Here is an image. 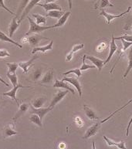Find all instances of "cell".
<instances>
[{
    "label": "cell",
    "mask_w": 132,
    "mask_h": 149,
    "mask_svg": "<svg viewBox=\"0 0 132 149\" xmlns=\"http://www.w3.org/2000/svg\"><path fill=\"white\" fill-rule=\"evenodd\" d=\"M27 19H29V29L28 32L26 33V36H29L31 34L34 33H40L41 32H44L45 30L49 29H53V26H40L36 23L33 19H32L29 16H27Z\"/></svg>",
    "instance_id": "cell-1"
},
{
    "label": "cell",
    "mask_w": 132,
    "mask_h": 149,
    "mask_svg": "<svg viewBox=\"0 0 132 149\" xmlns=\"http://www.w3.org/2000/svg\"><path fill=\"white\" fill-rule=\"evenodd\" d=\"M40 1H42V0H31V1L29 2V4L27 5L26 7L25 8V9L23 10V12H22V15H21L19 19L18 20L19 23H20L22 20L24 19L26 17L28 16V15H29V13H30V11L33 9L34 7L36 6V5L38 4V3H40Z\"/></svg>",
    "instance_id": "cell-2"
},
{
    "label": "cell",
    "mask_w": 132,
    "mask_h": 149,
    "mask_svg": "<svg viewBox=\"0 0 132 149\" xmlns=\"http://www.w3.org/2000/svg\"><path fill=\"white\" fill-rule=\"evenodd\" d=\"M131 8V6L129 7L128 10H126L124 13L119 14V15H116V16H115V15H112V14H110V13H107L105 12V10L103 9H101V13H99V16H103L104 17H105L106 21H107V23H108V24H110V22H111L112 20L114 19L120 18V17H121V16H123L124 15H125V14L128 13L130 12Z\"/></svg>",
    "instance_id": "cell-3"
},
{
    "label": "cell",
    "mask_w": 132,
    "mask_h": 149,
    "mask_svg": "<svg viewBox=\"0 0 132 149\" xmlns=\"http://www.w3.org/2000/svg\"><path fill=\"white\" fill-rule=\"evenodd\" d=\"M28 87H29V86H22V84H17L16 86H15V87H13V88L11 90V91H9L8 92H6V93H2V95L3 96H8V97H9L13 98L15 101L16 102V104H17V106H19V100L18 99L16 98V92H17V91H18L19 88H28Z\"/></svg>",
    "instance_id": "cell-4"
},
{
    "label": "cell",
    "mask_w": 132,
    "mask_h": 149,
    "mask_svg": "<svg viewBox=\"0 0 132 149\" xmlns=\"http://www.w3.org/2000/svg\"><path fill=\"white\" fill-rule=\"evenodd\" d=\"M101 122H97L95 123L94 125H92L91 127H90L89 128H88L87 131H86L85 134L83 137V139H88L92 136L96 135L97 132H98L99 129L101 128Z\"/></svg>",
    "instance_id": "cell-5"
},
{
    "label": "cell",
    "mask_w": 132,
    "mask_h": 149,
    "mask_svg": "<svg viewBox=\"0 0 132 149\" xmlns=\"http://www.w3.org/2000/svg\"><path fill=\"white\" fill-rule=\"evenodd\" d=\"M68 91H67H67H60L57 92V93L54 95L53 99H52L51 102L49 104V107H52V108H53L60 101H61V100H63V97H64L66 95H67Z\"/></svg>",
    "instance_id": "cell-6"
},
{
    "label": "cell",
    "mask_w": 132,
    "mask_h": 149,
    "mask_svg": "<svg viewBox=\"0 0 132 149\" xmlns=\"http://www.w3.org/2000/svg\"><path fill=\"white\" fill-rule=\"evenodd\" d=\"M49 40V38L43 37V36L39 35L38 33L31 34V35L28 36V42L30 44V46H32V47H36V46L40 43V42L41 40Z\"/></svg>",
    "instance_id": "cell-7"
},
{
    "label": "cell",
    "mask_w": 132,
    "mask_h": 149,
    "mask_svg": "<svg viewBox=\"0 0 132 149\" xmlns=\"http://www.w3.org/2000/svg\"><path fill=\"white\" fill-rule=\"evenodd\" d=\"M30 107H31V113H36L37 115L40 118V119L43 120V118H44L45 115L47 114V113L50 112L53 110V108L50 107H45V108H43V107H40V108H35L34 107H33L31 104H30Z\"/></svg>",
    "instance_id": "cell-8"
},
{
    "label": "cell",
    "mask_w": 132,
    "mask_h": 149,
    "mask_svg": "<svg viewBox=\"0 0 132 149\" xmlns=\"http://www.w3.org/2000/svg\"><path fill=\"white\" fill-rule=\"evenodd\" d=\"M17 134H18V132L14 128V125L13 124H11V123H9V124L6 125L4 128H3V131H2V134H3L4 138H7L11 137V136L16 135Z\"/></svg>",
    "instance_id": "cell-9"
},
{
    "label": "cell",
    "mask_w": 132,
    "mask_h": 149,
    "mask_svg": "<svg viewBox=\"0 0 132 149\" xmlns=\"http://www.w3.org/2000/svg\"><path fill=\"white\" fill-rule=\"evenodd\" d=\"M29 106H30V104H29V103H22L21 104H19L18 111L16 113V115L13 118V120L14 122H16L18 118L22 117V115H24L26 112L27 111V110L29 109Z\"/></svg>",
    "instance_id": "cell-10"
},
{
    "label": "cell",
    "mask_w": 132,
    "mask_h": 149,
    "mask_svg": "<svg viewBox=\"0 0 132 149\" xmlns=\"http://www.w3.org/2000/svg\"><path fill=\"white\" fill-rule=\"evenodd\" d=\"M63 81H67L68 82L69 84H72L73 86L75 87L76 90H77V91L79 93V96H80V97H82V89H81V83L79 81V80L76 77H64L63 79Z\"/></svg>",
    "instance_id": "cell-11"
},
{
    "label": "cell",
    "mask_w": 132,
    "mask_h": 149,
    "mask_svg": "<svg viewBox=\"0 0 132 149\" xmlns=\"http://www.w3.org/2000/svg\"><path fill=\"white\" fill-rule=\"evenodd\" d=\"M38 58H39V55L36 54V55H34V56H33L30 60L26 61V62L19 63V67H20L21 69L22 70L23 73L26 74L27 72H28V70H29V67H31L32 65H33V63L34 61H35L36 60H37Z\"/></svg>",
    "instance_id": "cell-12"
},
{
    "label": "cell",
    "mask_w": 132,
    "mask_h": 149,
    "mask_svg": "<svg viewBox=\"0 0 132 149\" xmlns=\"http://www.w3.org/2000/svg\"><path fill=\"white\" fill-rule=\"evenodd\" d=\"M111 41L110 42V51H109V54H108V57H107L106 60L104 61V65L107 64L108 63H109V61H110V59L112 58L113 55L117 50V46L116 42H115V39H114V36L113 34L111 35Z\"/></svg>",
    "instance_id": "cell-13"
},
{
    "label": "cell",
    "mask_w": 132,
    "mask_h": 149,
    "mask_svg": "<svg viewBox=\"0 0 132 149\" xmlns=\"http://www.w3.org/2000/svg\"><path fill=\"white\" fill-rule=\"evenodd\" d=\"M84 55H85L86 59H88L90 61H91V63H94V66L96 67H97V69H98L99 71H101L104 66V61L101 60V59H99V58L95 57V56H88V55H86V54H84Z\"/></svg>",
    "instance_id": "cell-14"
},
{
    "label": "cell",
    "mask_w": 132,
    "mask_h": 149,
    "mask_svg": "<svg viewBox=\"0 0 132 149\" xmlns=\"http://www.w3.org/2000/svg\"><path fill=\"white\" fill-rule=\"evenodd\" d=\"M53 87L54 88H63V89H66L67 91H70L73 94H75L74 90L67 83L64 82L63 80H59L57 79H56L55 80V83H54L53 84Z\"/></svg>",
    "instance_id": "cell-15"
},
{
    "label": "cell",
    "mask_w": 132,
    "mask_h": 149,
    "mask_svg": "<svg viewBox=\"0 0 132 149\" xmlns=\"http://www.w3.org/2000/svg\"><path fill=\"white\" fill-rule=\"evenodd\" d=\"M36 6L43 7V9L47 12L51 11V10H61L62 11V8L59 5H57L55 2H49V3H44V4H41V3H38Z\"/></svg>",
    "instance_id": "cell-16"
},
{
    "label": "cell",
    "mask_w": 132,
    "mask_h": 149,
    "mask_svg": "<svg viewBox=\"0 0 132 149\" xmlns=\"http://www.w3.org/2000/svg\"><path fill=\"white\" fill-rule=\"evenodd\" d=\"M104 139L105 140V141L107 142V144H108V146H116V147H117L118 148H127V147H126L125 145V143H124V141L121 140L120 142H116V141H114L111 140V139H110V138H107V136L104 135Z\"/></svg>",
    "instance_id": "cell-17"
},
{
    "label": "cell",
    "mask_w": 132,
    "mask_h": 149,
    "mask_svg": "<svg viewBox=\"0 0 132 149\" xmlns=\"http://www.w3.org/2000/svg\"><path fill=\"white\" fill-rule=\"evenodd\" d=\"M53 41L51 40L49 44L46 45L44 47H35L32 50V54H34L37 53V52H41V53H46V52L52 50L53 49Z\"/></svg>",
    "instance_id": "cell-18"
},
{
    "label": "cell",
    "mask_w": 132,
    "mask_h": 149,
    "mask_svg": "<svg viewBox=\"0 0 132 149\" xmlns=\"http://www.w3.org/2000/svg\"><path fill=\"white\" fill-rule=\"evenodd\" d=\"M54 71L53 69H50L46 73L43 75L42 80H41V84H50L53 80Z\"/></svg>",
    "instance_id": "cell-19"
},
{
    "label": "cell",
    "mask_w": 132,
    "mask_h": 149,
    "mask_svg": "<svg viewBox=\"0 0 132 149\" xmlns=\"http://www.w3.org/2000/svg\"><path fill=\"white\" fill-rule=\"evenodd\" d=\"M16 17L15 16L14 18L12 19V22L9 25V37L11 38L12 36H13L14 33H15V32L18 29V28L19 27V23L17 21H16Z\"/></svg>",
    "instance_id": "cell-20"
},
{
    "label": "cell",
    "mask_w": 132,
    "mask_h": 149,
    "mask_svg": "<svg viewBox=\"0 0 132 149\" xmlns=\"http://www.w3.org/2000/svg\"><path fill=\"white\" fill-rule=\"evenodd\" d=\"M70 15H71V13H70V12H67V13H65L63 16H61L60 18L59 19L58 22H56V24L53 26V29H55V28H59V27H62L63 26H64V24L67 22V19H68V18L70 16Z\"/></svg>",
    "instance_id": "cell-21"
},
{
    "label": "cell",
    "mask_w": 132,
    "mask_h": 149,
    "mask_svg": "<svg viewBox=\"0 0 132 149\" xmlns=\"http://www.w3.org/2000/svg\"><path fill=\"white\" fill-rule=\"evenodd\" d=\"M83 110H84V112H85L86 116L88 117V119L91 120H98L99 118L97 116V114L95 113V112H94V111L90 108L88 105H83Z\"/></svg>",
    "instance_id": "cell-22"
},
{
    "label": "cell",
    "mask_w": 132,
    "mask_h": 149,
    "mask_svg": "<svg viewBox=\"0 0 132 149\" xmlns=\"http://www.w3.org/2000/svg\"><path fill=\"white\" fill-rule=\"evenodd\" d=\"M46 100H47L46 97H39L32 101L31 105L35 108H40L44 105Z\"/></svg>",
    "instance_id": "cell-23"
},
{
    "label": "cell",
    "mask_w": 132,
    "mask_h": 149,
    "mask_svg": "<svg viewBox=\"0 0 132 149\" xmlns=\"http://www.w3.org/2000/svg\"><path fill=\"white\" fill-rule=\"evenodd\" d=\"M0 40L2 41V42H11L12 44L15 45L16 47H19V48H22V46L21 44H19L18 42H16V41H14L9 36H7L4 33H2L1 30H0Z\"/></svg>",
    "instance_id": "cell-24"
},
{
    "label": "cell",
    "mask_w": 132,
    "mask_h": 149,
    "mask_svg": "<svg viewBox=\"0 0 132 149\" xmlns=\"http://www.w3.org/2000/svg\"><path fill=\"white\" fill-rule=\"evenodd\" d=\"M114 4H111L109 0H100L94 6V9H103L105 7H113Z\"/></svg>",
    "instance_id": "cell-25"
},
{
    "label": "cell",
    "mask_w": 132,
    "mask_h": 149,
    "mask_svg": "<svg viewBox=\"0 0 132 149\" xmlns=\"http://www.w3.org/2000/svg\"><path fill=\"white\" fill-rule=\"evenodd\" d=\"M30 1H31V0H22V1H21V3L20 5H19V9L18 11H17V13L16 14V18L18 19L19 17L20 18L22 12H23V10L25 9V8L26 7L27 5L29 4V2H30Z\"/></svg>",
    "instance_id": "cell-26"
},
{
    "label": "cell",
    "mask_w": 132,
    "mask_h": 149,
    "mask_svg": "<svg viewBox=\"0 0 132 149\" xmlns=\"http://www.w3.org/2000/svg\"><path fill=\"white\" fill-rule=\"evenodd\" d=\"M29 120H30L31 122L33 123V124H35V125H38L39 127H43L42 120H41L40 118L37 114H36V113H31V115L29 117Z\"/></svg>",
    "instance_id": "cell-27"
},
{
    "label": "cell",
    "mask_w": 132,
    "mask_h": 149,
    "mask_svg": "<svg viewBox=\"0 0 132 149\" xmlns=\"http://www.w3.org/2000/svg\"><path fill=\"white\" fill-rule=\"evenodd\" d=\"M64 13L63 10H51V11L48 12V13L47 14V17H51V18H56L60 19L61 16H63Z\"/></svg>",
    "instance_id": "cell-28"
},
{
    "label": "cell",
    "mask_w": 132,
    "mask_h": 149,
    "mask_svg": "<svg viewBox=\"0 0 132 149\" xmlns=\"http://www.w3.org/2000/svg\"><path fill=\"white\" fill-rule=\"evenodd\" d=\"M132 69V49H130L129 51V54H128V66L126 69V71L124 73V75L123 78H126L128 77L129 72L131 71V70Z\"/></svg>",
    "instance_id": "cell-29"
},
{
    "label": "cell",
    "mask_w": 132,
    "mask_h": 149,
    "mask_svg": "<svg viewBox=\"0 0 132 149\" xmlns=\"http://www.w3.org/2000/svg\"><path fill=\"white\" fill-rule=\"evenodd\" d=\"M131 103H132V99H131V100H129V101H128V102L127 103V104H125L124 105L123 107H120V108H118V109H117V110H116V111H114V112H113V113H110V115L108 116V118H105V119H104V120H101V124H103V123L106 122V121H108V120H109V119H110V118H111L112 117H113V116H114V114H115V113H117V112L121 111H122V110H124V108H125V107H127V106H128V104H130Z\"/></svg>",
    "instance_id": "cell-30"
},
{
    "label": "cell",
    "mask_w": 132,
    "mask_h": 149,
    "mask_svg": "<svg viewBox=\"0 0 132 149\" xmlns=\"http://www.w3.org/2000/svg\"><path fill=\"white\" fill-rule=\"evenodd\" d=\"M6 65L8 67V72L10 74H16V71L17 70V68L19 67V63H6Z\"/></svg>",
    "instance_id": "cell-31"
},
{
    "label": "cell",
    "mask_w": 132,
    "mask_h": 149,
    "mask_svg": "<svg viewBox=\"0 0 132 149\" xmlns=\"http://www.w3.org/2000/svg\"><path fill=\"white\" fill-rule=\"evenodd\" d=\"M33 16L36 19V22L38 25L43 24L45 25L47 23V18L43 16H41L40 14H33Z\"/></svg>",
    "instance_id": "cell-32"
},
{
    "label": "cell",
    "mask_w": 132,
    "mask_h": 149,
    "mask_svg": "<svg viewBox=\"0 0 132 149\" xmlns=\"http://www.w3.org/2000/svg\"><path fill=\"white\" fill-rule=\"evenodd\" d=\"M7 77L9 78V80L11 81L13 87L18 84V77L16 76V74H10L9 72H7Z\"/></svg>",
    "instance_id": "cell-33"
},
{
    "label": "cell",
    "mask_w": 132,
    "mask_h": 149,
    "mask_svg": "<svg viewBox=\"0 0 132 149\" xmlns=\"http://www.w3.org/2000/svg\"><path fill=\"white\" fill-rule=\"evenodd\" d=\"M85 59H86L85 55H83V63H82L81 68H80V70H81V71H85V70H88V69H94V68L96 67L95 66H94V65H89V64H88V63H86Z\"/></svg>",
    "instance_id": "cell-34"
},
{
    "label": "cell",
    "mask_w": 132,
    "mask_h": 149,
    "mask_svg": "<svg viewBox=\"0 0 132 149\" xmlns=\"http://www.w3.org/2000/svg\"><path fill=\"white\" fill-rule=\"evenodd\" d=\"M42 76H43V70L38 68L36 70H34L33 73V79L34 81H36L39 79H40Z\"/></svg>",
    "instance_id": "cell-35"
},
{
    "label": "cell",
    "mask_w": 132,
    "mask_h": 149,
    "mask_svg": "<svg viewBox=\"0 0 132 149\" xmlns=\"http://www.w3.org/2000/svg\"><path fill=\"white\" fill-rule=\"evenodd\" d=\"M107 45H108V43L106 42H104V40H102L101 41V42H100V43H98L97 44V46L96 47V49H95V50H96L97 53H101V52L103 51V50H104V49L107 48Z\"/></svg>",
    "instance_id": "cell-36"
},
{
    "label": "cell",
    "mask_w": 132,
    "mask_h": 149,
    "mask_svg": "<svg viewBox=\"0 0 132 149\" xmlns=\"http://www.w3.org/2000/svg\"><path fill=\"white\" fill-rule=\"evenodd\" d=\"M69 74H74L77 77H81V70L79 68H75V69H73V70H70L69 71H67L65 73H63V75H68Z\"/></svg>",
    "instance_id": "cell-37"
},
{
    "label": "cell",
    "mask_w": 132,
    "mask_h": 149,
    "mask_svg": "<svg viewBox=\"0 0 132 149\" xmlns=\"http://www.w3.org/2000/svg\"><path fill=\"white\" fill-rule=\"evenodd\" d=\"M121 42H122V45H123V49L121 50V53H124L126 49L129 48L132 45V42H128V41H126L124 40H121Z\"/></svg>",
    "instance_id": "cell-38"
},
{
    "label": "cell",
    "mask_w": 132,
    "mask_h": 149,
    "mask_svg": "<svg viewBox=\"0 0 132 149\" xmlns=\"http://www.w3.org/2000/svg\"><path fill=\"white\" fill-rule=\"evenodd\" d=\"M115 40H124L126 41H128V42H132V35H128V34H125L124 36H119V37L114 38Z\"/></svg>",
    "instance_id": "cell-39"
},
{
    "label": "cell",
    "mask_w": 132,
    "mask_h": 149,
    "mask_svg": "<svg viewBox=\"0 0 132 149\" xmlns=\"http://www.w3.org/2000/svg\"><path fill=\"white\" fill-rule=\"evenodd\" d=\"M0 8H2V9H5V10H6L7 12H9V13L11 14V15H14V16H16V14L14 13L13 11H11V10H10L8 7H6V6L5 5L4 0H0Z\"/></svg>",
    "instance_id": "cell-40"
},
{
    "label": "cell",
    "mask_w": 132,
    "mask_h": 149,
    "mask_svg": "<svg viewBox=\"0 0 132 149\" xmlns=\"http://www.w3.org/2000/svg\"><path fill=\"white\" fill-rule=\"evenodd\" d=\"M9 56H10V54L8 52L7 49H0V58L9 57Z\"/></svg>",
    "instance_id": "cell-41"
},
{
    "label": "cell",
    "mask_w": 132,
    "mask_h": 149,
    "mask_svg": "<svg viewBox=\"0 0 132 149\" xmlns=\"http://www.w3.org/2000/svg\"><path fill=\"white\" fill-rule=\"evenodd\" d=\"M83 47H84V45H83V43L75 45V46H74V47L72 48V51L74 52V53H76V52H77L78 50H80V49H83Z\"/></svg>",
    "instance_id": "cell-42"
},
{
    "label": "cell",
    "mask_w": 132,
    "mask_h": 149,
    "mask_svg": "<svg viewBox=\"0 0 132 149\" xmlns=\"http://www.w3.org/2000/svg\"><path fill=\"white\" fill-rule=\"evenodd\" d=\"M74 52L71 50V51L69 52V54H67V56H66V60H67V62H69V61L73 59V57H74Z\"/></svg>",
    "instance_id": "cell-43"
},
{
    "label": "cell",
    "mask_w": 132,
    "mask_h": 149,
    "mask_svg": "<svg viewBox=\"0 0 132 149\" xmlns=\"http://www.w3.org/2000/svg\"><path fill=\"white\" fill-rule=\"evenodd\" d=\"M132 124V117L131 118L130 120H129V122H128V127H127V129H126V136L128 137L129 135V130H130V127H131V125Z\"/></svg>",
    "instance_id": "cell-44"
},
{
    "label": "cell",
    "mask_w": 132,
    "mask_h": 149,
    "mask_svg": "<svg viewBox=\"0 0 132 149\" xmlns=\"http://www.w3.org/2000/svg\"><path fill=\"white\" fill-rule=\"evenodd\" d=\"M75 122L76 123V125H79L80 127H81L83 125V120H81V118L80 117H76L75 119Z\"/></svg>",
    "instance_id": "cell-45"
},
{
    "label": "cell",
    "mask_w": 132,
    "mask_h": 149,
    "mask_svg": "<svg viewBox=\"0 0 132 149\" xmlns=\"http://www.w3.org/2000/svg\"><path fill=\"white\" fill-rule=\"evenodd\" d=\"M0 82L2 83L3 84H5V85H6V86H7V87H9V85L8 84H7V83L6 82V81H5V80H3V79H2V77H0Z\"/></svg>",
    "instance_id": "cell-46"
},
{
    "label": "cell",
    "mask_w": 132,
    "mask_h": 149,
    "mask_svg": "<svg viewBox=\"0 0 132 149\" xmlns=\"http://www.w3.org/2000/svg\"><path fill=\"white\" fill-rule=\"evenodd\" d=\"M21 42H22V43H25V42H28V37H26V36H24V37H23V39H22V40H21Z\"/></svg>",
    "instance_id": "cell-47"
},
{
    "label": "cell",
    "mask_w": 132,
    "mask_h": 149,
    "mask_svg": "<svg viewBox=\"0 0 132 149\" xmlns=\"http://www.w3.org/2000/svg\"><path fill=\"white\" fill-rule=\"evenodd\" d=\"M67 1H68V3H69V9H71L72 6H73V0H67Z\"/></svg>",
    "instance_id": "cell-48"
},
{
    "label": "cell",
    "mask_w": 132,
    "mask_h": 149,
    "mask_svg": "<svg viewBox=\"0 0 132 149\" xmlns=\"http://www.w3.org/2000/svg\"><path fill=\"white\" fill-rule=\"evenodd\" d=\"M56 0H44L45 3H49V2H54Z\"/></svg>",
    "instance_id": "cell-49"
},
{
    "label": "cell",
    "mask_w": 132,
    "mask_h": 149,
    "mask_svg": "<svg viewBox=\"0 0 132 149\" xmlns=\"http://www.w3.org/2000/svg\"><path fill=\"white\" fill-rule=\"evenodd\" d=\"M1 104H2V102H1V101H0V106H1Z\"/></svg>",
    "instance_id": "cell-50"
},
{
    "label": "cell",
    "mask_w": 132,
    "mask_h": 149,
    "mask_svg": "<svg viewBox=\"0 0 132 149\" xmlns=\"http://www.w3.org/2000/svg\"><path fill=\"white\" fill-rule=\"evenodd\" d=\"M131 11H132V6H131Z\"/></svg>",
    "instance_id": "cell-51"
},
{
    "label": "cell",
    "mask_w": 132,
    "mask_h": 149,
    "mask_svg": "<svg viewBox=\"0 0 132 149\" xmlns=\"http://www.w3.org/2000/svg\"><path fill=\"white\" fill-rule=\"evenodd\" d=\"M131 30H132V26H131Z\"/></svg>",
    "instance_id": "cell-52"
}]
</instances>
